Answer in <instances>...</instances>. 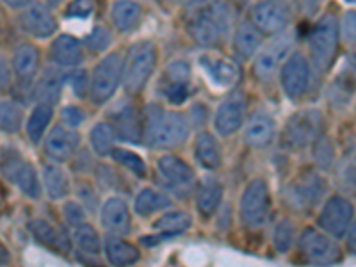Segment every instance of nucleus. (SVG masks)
I'll list each match as a JSON object with an SVG mask.
<instances>
[{
	"instance_id": "nucleus-1",
	"label": "nucleus",
	"mask_w": 356,
	"mask_h": 267,
	"mask_svg": "<svg viewBox=\"0 0 356 267\" xmlns=\"http://www.w3.org/2000/svg\"><path fill=\"white\" fill-rule=\"evenodd\" d=\"M145 138L152 148L173 150L189 138V122L184 114L152 106L146 114Z\"/></svg>"
},
{
	"instance_id": "nucleus-2",
	"label": "nucleus",
	"mask_w": 356,
	"mask_h": 267,
	"mask_svg": "<svg viewBox=\"0 0 356 267\" xmlns=\"http://www.w3.org/2000/svg\"><path fill=\"white\" fill-rule=\"evenodd\" d=\"M232 31V13L225 2H211L198 13L187 24V33L191 40L198 43L200 47H218L225 41V38Z\"/></svg>"
},
{
	"instance_id": "nucleus-3",
	"label": "nucleus",
	"mask_w": 356,
	"mask_h": 267,
	"mask_svg": "<svg viewBox=\"0 0 356 267\" xmlns=\"http://www.w3.org/2000/svg\"><path fill=\"white\" fill-rule=\"evenodd\" d=\"M157 47L152 41H139L130 47L123 68V86L127 93H141L157 68Z\"/></svg>"
},
{
	"instance_id": "nucleus-4",
	"label": "nucleus",
	"mask_w": 356,
	"mask_h": 267,
	"mask_svg": "<svg viewBox=\"0 0 356 267\" xmlns=\"http://www.w3.org/2000/svg\"><path fill=\"white\" fill-rule=\"evenodd\" d=\"M340 31L335 17L324 15L308 33V49H310L312 61L319 72L332 68L333 61L339 52Z\"/></svg>"
},
{
	"instance_id": "nucleus-5",
	"label": "nucleus",
	"mask_w": 356,
	"mask_h": 267,
	"mask_svg": "<svg viewBox=\"0 0 356 267\" xmlns=\"http://www.w3.org/2000/svg\"><path fill=\"white\" fill-rule=\"evenodd\" d=\"M123 68H125V59L118 52L109 54L98 63L91 77V91H89L93 104L102 106L113 98L118 86L123 81Z\"/></svg>"
},
{
	"instance_id": "nucleus-6",
	"label": "nucleus",
	"mask_w": 356,
	"mask_h": 267,
	"mask_svg": "<svg viewBox=\"0 0 356 267\" xmlns=\"http://www.w3.org/2000/svg\"><path fill=\"white\" fill-rule=\"evenodd\" d=\"M271 211V195L266 180L255 178L246 186L241 198V221L248 228H259L269 218Z\"/></svg>"
},
{
	"instance_id": "nucleus-7",
	"label": "nucleus",
	"mask_w": 356,
	"mask_h": 267,
	"mask_svg": "<svg viewBox=\"0 0 356 267\" xmlns=\"http://www.w3.org/2000/svg\"><path fill=\"white\" fill-rule=\"evenodd\" d=\"M323 116L317 111H303L289 120L284 130V143L291 150H303L321 138Z\"/></svg>"
},
{
	"instance_id": "nucleus-8",
	"label": "nucleus",
	"mask_w": 356,
	"mask_h": 267,
	"mask_svg": "<svg viewBox=\"0 0 356 267\" xmlns=\"http://www.w3.org/2000/svg\"><path fill=\"white\" fill-rule=\"evenodd\" d=\"M291 34H278V38L267 43L264 49L259 50L255 59V75L262 82H269L276 77L278 70H282L284 63L287 61L292 54V40Z\"/></svg>"
},
{
	"instance_id": "nucleus-9",
	"label": "nucleus",
	"mask_w": 356,
	"mask_h": 267,
	"mask_svg": "<svg viewBox=\"0 0 356 267\" xmlns=\"http://www.w3.org/2000/svg\"><path fill=\"white\" fill-rule=\"evenodd\" d=\"M300 250L307 262L330 266L342 260V251L333 239L316 228H307L300 237Z\"/></svg>"
},
{
	"instance_id": "nucleus-10",
	"label": "nucleus",
	"mask_w": 356,
	"mask_h": 267,
	"mask_svg": "<svg viewBox=\"0 0 356 267\" xmlns=\"http://www.w3.org/2000/svg\"><path fill=\"white\" fill-rule=\"evenodd\" d=\"M2 173L9 182L15 184L29 198L38 200L41 196L36 171H34L33 164L25 161L22 155L15 154V152H4V155H2Z\"/></svg>"
},
{
	"instance_id": "nucleus-11",
	"label": "nucleus",
	"mask_w": 356,
	"mask_h": 267,
	"mask_svg": "<svg viewBox=\"0 0 356 267\" xmlns=\"http://www.w3.org/2000/svg\"><path fill=\"white\" fill-rule=\"evenodd\" d=\"M324 193H326L324 178L317 173H307L296 178L294 182L285 189V198L296 211L310 212L321 202Z\"/></svg>"
},
{
	"instance_id": "nucleus-12",
	"label": "nucleus",
	"mask_w": 356,
	"mask_h": 267,
	"mask_svg": "<svg viewBox=\"0 0 356 267\" xmlns=\"http://www.w3.org/2000/svg\"><path fill=\"white\" fill-rule=\"evenodd\" d=\"M353 219H355L353 203L342 196H332L328 202L324 203L317 222L326 234H330L335 239H342L348 234Z\"/></svg>"
},
{
	"instance_id": "nucleus-13",
	"label": "nucleus",
	"mask_w": 356,
	"mask_h": 267,
	"mask_svg": "<svg viewBox=\"0 0 356 267\" xmlns=\"http://www.w3.org/2000/svg\"><path fill=\"white\" fill-rule=\"evenodd\" d=\"M312 79V68L307 57L301 52H294L289 56L280 70V82L284 88L285 95L291 100H300L308 91Z\"/></svg>"
},
{
	"instance_id": "nucleus-14",
	"label": "nucleus",
	"mask_w": 356,
	"mask_h": 267,
	"mask_svg": "<svg viewBox=\"0 0 356 267\" xmlns=\"http://www.w3.org/2000/svg\"><path fill=\"white\" fill-rule=\"evenodd\" d=\"M251 20L267 36H278L289 27L291 13L278 0H260L251 8Z\"/></svg>"
},
{
	"instance_id": "nucleus-15",
	"label": "nucleus",
	"mask_w": 356,
	"mask_h": 267,
	"mask_svg": "<svg viewBox=\"0 0 356 267\" xmlns=\"http://www.w3.org/2000/svg\"><path fill=\"white\" fill-rule=\"evenodd\" d=\"M248 100L243 93H234L219 104L214 116L216 132L222 138H228L232 134L243 127L244 118H246Z\"/></svg>"
},
{
	"instance_id": "nucleus-16",
	"label": "nucleus",
	"mask_w": 356,
	"mask_h": 267,
	"mask_svg": "<svg viewBox=\"0 0 356 267\" xmlns=\"http://www.w3.org/2000/svg\"><path fill=\"white\" fill-rule=\"evenodd\" d=\"M22 31L29 36L36 38V40H49L57 33V18L47 6L43 4H31L22 11L20 17Z\"/></svg>"
},
{
	"instance_id": "nucleus-17",
	"label": "nucleus",
	"mask_w": 356,
	"mask_h": 267,
	"mask_svg": "<svg viewBox=\"0 0 356 267\" xmlns=\"http://www.w3.org/2000/svg\"><path fill=\"white\" fill-rule=\"evenodd\" d=\"M198 63L202 66L203 73L216 88H232L239 79V68L227 57H219L211 52H205L200 56Z\"/></svg>"
},
{
	"instance_id": "nucleus-18",
	"label": "nucleus",
	"mask_w": 356,
	"mask_h": 267,
	"mask_svg": "<svg viewBox=\"0 0 356 267\" xmlns=\"http://www.w3.org/2000/svg\"><path fill=\"white\" fill-rule=\"evenodd\" d=\"M113 127L116 129L118 138L129 143H139L145 138V123H141L136 107L130 102H122L111 113Z\"/></svg>"
},
{
	"instance_id": "nucleus-19",
	"label": "nucleus",
	"mask_w": 356,
	"mask_h": 267,
	"mask_svg": "<svg viewBox=\"0 0 356 267\" xmlns=\"http://www.w3.org/2000/svg\"><path fill=\"white\" fill-rule=\"evenodd\" d=\"M50 59L59 68H77L86 59L84 47L72 34H59L50 47Z\"/></svg>"
},
{
	"instance_id": "nucleus-20",
	"label": "nucleus",
	"mask_w": 356,
	"mask_h": 267,
	"mask_svg": "<svg viewBox=\"0 0 356 267\" xmlns=\"http://www.w3.org/2000/svg\"><path fill=\"white\" fill-rule=\"evenodd\" d=\"M102 227L113 235H127L132 228V218L127 203L120 198H111L102 205Z\"/></svg>"
},
{
	"instance_id": "nucleus-21",
	"label": "nucleus",
	"mask_w": 356,
	"mask_h": 267,
	"mask_svg": "<svg viewBox=\"0 0 356 267\" xmlns=\"http://www.w3.org/2000/svg\"><path fill=\"white\" fill-rule=\"evenodd\" d=\"M79 145H81V138H79L77 134L65 129V127H56L47 136L44 152L56 162H66L75 154Z\"/></svg>"
},
{
	"instance_id": "nucleus-22",
	"label": "nucleus",
	"mask_w": 356,
	"mask_h": 267,
	"mask_svg": "<svg viewBox=\"0 0 356 267\" xmlns=\"http://www.w3.org/2000/svg\"><path fill=\"white\" fill-rule=\"evenodd\" d=\"M145 20V9L134 0H116L111 9V22L123 34L134 33Z\"/></svg>"
},
{
	"instance_id": "nucleus-23",
	"label": "nucleus",
	"mask_w": 356,
	"mask_h": 267,
	"mask_svg": "<svg viewBox=\"0 0 356 267\" xmlns=\"http://www.w3.org/2000/svg\"><path fill=\"white\" fill-rule=\"evenodd\" d=\"M276 136V123L267 113H257L250 118L246 130H244V141L251 148H266L273 143Z\"/></svg>"
},
{
	"instance_id": "nucleus-24",
	"label": "nucleus",
	"mask_w": 356,
	"mask_h": 267,
	"mask_svg": "<svg viewBox=\"0 0 356 267\" xmlns=\"http://www.w3.org/2000/svg\"><path fill=\"white\" fill-rule=\"evenodd\" d=\"M264 36H266V34L253 24V20L241 22L239 27L235 29L234 34L235 54H237L241 59H244V61L251 59V57L257 56L259 50L262 49Z\"/></svg>"
},
{
	"instance_id": "nucleus-25",
	"label": "nucleus",
	"mask_w": 356,
	"mask_h": 267,
	"mask_svg": "<svg viewBox=\"0 0 356 267\" xmlns=\"http://www.w3.org/2000/svg\"><path fill=\"white\" fill-rule=\"evenodd\" d=\"M157 170L161 177L173 187H186L195 180V173L189 164L175 155H164L159 159Z\"/></svg>"
},
{
	"instance_id": "nucleus-26",
	"label": "nucleus",
	"mask_w": 356,
	"mask_h": 267,
	"mask_svg": "<svg viewBox=\"0 0 356 267\" xmlns=\"http://www.w3.org/2000/svg\"><path fill=\"white\" fill-rule=\"evenodd\" d=\"M154 227L157 228L161 234L155 235L157 239H143V243L146 244V246H152V244H155L157 241H162V239H171V237H175V235H180L184 234L186 230H189L191 227H193V219H191L189 214H186V212H168V214H164L162 218H159L157 221L154 222Z\"/></svg>"
},
{
	"instance_id": "nucleus-27",
	"label": "nucleus",
	"mask_w": 356,
	"mask_h": 267,
	"mask_svg": "<svg viewBox=\"0 0 356 267\" xmlns=\"http://www.w3.org/2000/svg\"><path fill=\"white\" fill-rule=\"evenodd\" d=\"M40 68V50L31 43L17 47L13 54V72L22 82L33 81Z\"/></svg>"
},
{
	"instance_id": "nucleus-28",
	"label": "nucleus",
	"mask_w": 356,
	"mask_h": 267,
	"mask_svg": "<svg viewBox=\"0 0 356 267\" xmlns=\"http://www.w3.org/2000/svg\"><path fill=\"white\" fill-rule=\"evenodd\" d=\"M195 155L200 166L203 170L214 171L221 166V148L218 139L209 132H202L195 141Z\"/></svg>"
},
{
	"instance_id": "nucleus-29",
	"label": "nucleus",
	"mask_w": 356,
	"mask_h": 267,
	"mask_svg": "<svg viewBox=\"0 0 356 267\" xmlns=\"http://www.w3.org/2000/svg\"><path fill=\"white\" fill-rule=\"evenodd\" d=\"M104 251H106L107 260L113 266H130V264H136L141 259L138 248L122 239V235L107 237L104 241Z\"/></svg>"
},
{
	"instance_id": "nucleus-30",
	"label": "nucleus",
	"mask_w": 356,
	"mask_h": 267,
	"mask_svg": "<svg viewBox=\"0 0 356 267\" xmlns=\"http://www.w3.org/2000/svg\"><path fill=\"white\" fill-rule=\"evenodd\" d=\"M222 200V186L214 178H205L196 191V207L203 218L216 214Z\"/></svg>"
},
{
	"instance_id": "nucleus-31",
	"label": "nucleus",
	"mask_w": 356,
	"mask_h": 267,
	"mask_svg": "<svg viewBox=\"0 0 356 267\" xmlns=\"http://www.w3.org/2000/svg\"><path fill=\"white\" fill-rule=\"evenodd\" d=\"M171 200L170 196L161 193V191L150 189L146 187L138 195L136 202H134V209L143 218H148V216L155 214L159 211H164V209H170Z\"/></svg>"
},
{
	"instance_id": "nucleus-32",
	"label": "nucleus",
	"mask_w": 356,
	"mask_h": 267,
	"mask_svg": "<svg viewBox=\"0 0 356 267\" xmlns=\"http://www.w3.org/2000/svg\"><path fill=\"white\" fill-rule=\"evenodd\" d=\"M118 139L116 129L113 123H97L89 132V143L98 157L111 155L114 150V141Z\"/></svg>"
},
{
	"instance_id": "nucleus-33",
	"label": "nucleus",
	"mask_w": 356,
	"mask_h": 267,
	"mask_svg": "<svg viewBox=\"0 0 356 267\" xmlns=\"http://www.w3.org/2000/svg\"><path fill=\"white\" fill-rule=\"evenodd\" d=\"M43 184L47 195L52 200H61L70 195V182L65 171L56 164H47L43 168Z\"/></svg>"
},
{
	"instance_id": "nucleus-34",
	"label": "nucleus",
	"mask_w": 356,
	"mask_h": 267,
	"mask_svg": "<svg viewBox=\"0 0 356 267\" xmlns=\"http://www.w3.org/2000/svg\"><path fill=\"white\" fill-rule=\"evenodd\" d=\"M29 230L34 235V239L40 241L47 248H52L56 251H61L66 246V241L63 239V234L52 227L50 222L43 221V219H33L29 222Z\"/></svg>"
},
{
	"instance_id": "nucleus-35",
	"label": "nucleus",
	"mask_w": 356,
	"mask_h": 267,
	"mask_svg": "<svg viewBox=\"0 0 356 267\" xmlns=\"http://www.w3.org/2000/svg\"><path fill=\"white\" fill-rule=\"evenodd\" d=\"M54 116V109L52 104H43L41 102L40 106L34 107V111L29 116L27 122V134L31 141L33 143H40L41 138L44 136L47 129H49V123L52 122Z\"/></svg>"
},
{
	"instance_id": "nucleus-36",
	"label": "nucleus",
	"mask_w": 356,
	"mask_h": 267,
	"mask_svg": "<svg viewBox=\"0 0 356 267\" xmlns=\"http://www.w3.org/2000/svg\"><path fill=\"white\" fill-rule=\"evenodd\" d=\"M63 81L65 77H61L57 72H47L43 77L38 81L36 84V95L40 98V102L43 104H56L61 97V88H63Z\"/></svg>"
},
{
	"instance_id": "nucleus-37",
	"label": "nucleus",
	"mask_w": 356,
	"mask_h": 267,
	"mask_svg": "<svg viewBox=\"0 0 356 267\" xmlns=\"http://www.w3.org/2000/svg\"><path fill=\"white\" fill-rule=\"evenodd\" d=\"M73 241L79 246V250L88 253V255H98L102 251V241L98 237V232L88 222L73 228Z\"/></svg>"
},
{
	"instance_id": "nucleus-38",
	"label": "nucleus",
	"mask_w": 356,
	"mask_h": 267,
	"mask_svg": "<svg viewBox=\"0 0 356 267\" xmlns=\"http://www.w3.org/2000/svg\"><path fill=\"white\" fill-rule=\"evenodd\" d=\"M22 120H24V111L15 102H2V111H0V122L2 130L6 134H15L20 130Z\"/></svg>"
},
{
	"instance_id": "nucleus-39",
	"label": "nucleus",
	"mask_w": 356,
	"mask_h": 267,
	"mask_svg": "<svg viewBox=\"0 0 356 267\" xmlns=\"http://www.w3.org/2000/svg\"><path fill=\"white\" fill-rule=\"evenodd\" d=\"M111 157H113L118 164H122L123 168L132 171L136 177H145L146 175L145 161H143L138 154H134V152L125 150V148H114Z\"/></svg>"
},
{
	"instance_id": "nucleus-40",
	"label": "nucleus",
	"mask_w": 356,
	"mask_h": 267,
	"mask_svg": "<svg viewBox=\"0 0 356 267\" xmlns=\"http://www.w3.org/2000/svg\"><path fill=\"white\" fill-rule=\"evenodd\" d=\"M273 244H275L278 253L291 251L292 244H294V227H292L291 221L284 219L276 225L275 232H273Z\"/></svg>"
},
{
	"instance_id": "nucleus-41",
	"label": "nucleus",
	"mask_w": 356,
	"mask_h": 267,
	"mask_svg": "<svg viewBox=\"0 0 356 267\" xmlns=\"http://www.w3.org/2000/svg\"><path fill=\"white\" fill-rule=\"evenodd\" d=\"M113 43V34L106 27H95L91 33L86 36V47L93 54L106 52Z\"/></svg>"
},
{
	"instance_id": "nucleus-42",
	"label": "nucleus",
	"mask_w": 356,
	"mask_h": 267,
	"mask_svg": "<svg viewBox=\"0 0 356 267\" xmlns=\"http://www.w3.org/2000/svg\"><path fill=\"white\" fill-rule=\"evenodd\" d=\"M65 81L68 82V86L72 88L73 95L79 98H84L86 95H89V91H91V79L88 77V72H86V70H75V72L68 73Z\"/></svg>"
},
{
	"instance_id": "nucleus-43",
	"label": "nucleus",
	"mask_w": 356,
	"mask_h": 267,
	"mask_svg": "<svg viewBox=\"0 0 356 267\" xmlns=\"http://www.w3.org/2000/svg\"><path fill=\"white\" fill-rule=\"evenodd\" d=\"M191 84H178V82H164V97L173 106H182L189 98Z\"/></svg>"
},
{
	"instance_id": "nucleus-44",
	"label": "nucleus",
	"mask_w": 356,
	"mask_h": 267,
	"mask_svg": "<svg viewBox=\"0 0 356 267\" xmlns=\"http://www.w3.org/2000/svg\"><path fill=\"white\" fill-rule=\"evenodd\" d=\"M95 2L93 0H72L65 11L66 18L72 20H86L93 15Z\"/></svg>"
},
{
	"instance_id": "nucleus-45",
	"label": "nucleus",
	"mask_w": 356,
	"mask_h": 267,
	"mask_svg": "<svg viewBox=\"0 0 356 267\" xmlns=\"http://www.w3.org/2000/svg\"><path fill=\"white\" fill-rule=\"evenodd\" d=\"M340 38L348 47L356 44V11H348L340 22Z\"/></svg>"
},
{
	"instance_id": "nucleus-46",
	"label": "nucleus",
	"mask_w": 356,
	"mask_h": 267,
	"mask_svg": "<svg viewBox=\"0 0 356 267\" xmlns=\"http://www.w3.org/2000/svg\"><path fill=\"white\" fill-rule=\"evenodd\" d=\"M63 214H65L66 222L73 228H77L81 227V225H84V222H88V216H86L84 209H82L79 203H73V202L66 203Z\"/></svg>"
},
{
	"instance_id": "nucleus-47",
	"label": "nucleus",
	"mask_w": 356,
	"mask_h": 267,
	"mask_svg": "<svg viewBox=\"0 0 356 267\" xmlns=\"http://www.w3.org/2000/svg\"><path fill=\"white\" fill-rule=\"evenodd\" d=\"M61 118L68 129H79V127L86 122V113L81 109V107L68 106L63 109Z\"/></svg>"
},
{
	"instance_id": "nucleus-48",
	"label": "nucleus",
	"mask_w": 356,
	"mask_h": 267,
	"mask_svg": "<svg viewBox=\"0 0 356 267\" xmlns=\"http://www.w3.org/2000/svg\"><path fill=\"white\" fill-rule=\"evenodd\" d=\"M332 159H333V154H332V146H330V143L326 141L324 138H319L316 141V161L319 166L323 168H328L330 164H332Z\"/></svg>"
},
{
	"instance_id": "nucleus-49",
	"label": "nucleus",
	"mask_w": 356,
	"mask_h": 267,
	"mask_svg": "<svg viewBox=\"0 0 356 267\" xmlns=\"http://www.w3.org/2000/svg\"><path fill=\"white\" fill-rule=\"evenodd\" d=\"M346 241H348V248L353 255H356V221L351 222L348 234H346Z\"/></svg>"
},
{
	"instance_id": "nucleus-50",
	"label": "nucleus",
	"mask_w": 356,
	"mask_h": 267,
	"mask_svg": "<svg viewBox=\"0 0 356 267\" xmlns=\"http://www.w3.org/2000/svg\"><path fill=\"white\" fill-rule=\"evenodd\" d=\"M2 2L11 9H25L27 6L33 4V0H2Z\"/></svg>"
},
{
	"instance_id": "nucleus-51",
	"label": "nucleus",
	"mask_w": 356,
	"mask_h": 267,
	"mask_svg": "<svg viewBox=\"0 0 356 267\" xmlns=\"http://www.w3.org/2000/svg\"><path fill=\"white\" fill-rule=\"evenodd\" d=\"M9 84H11V73H9V68H8V63H6V59H2V89H8Z\"/></svg>"
},
{
	"instance_id": "nucleus-52",
	"label": "nucleus",
	"mask_w": 356,
	"mask_h": 267,
	"mask_svg": "<svg viewBox=\"0 0 356 267\" xmlns=\"http://www.w3.org/2000/svg\"><path fill=\"white\" fill-rule=\"evenodd\" d=\"M301 8H303L305 13H316L317 8H319V0H301Z\"/></svg>"
},
{
	"instance_id": "nucleus-53",
	"label": "nucleus",
	"mask_w": 356,
	"mask_h": 267,
	"mask_svg": "<svg viewBox=\"0 0 356 267\" xmlns=\"http://www.w3.org/2000/svg\"><path fill=\"white\" fill-rule=\"evenodd\" d=\"M344 2H348V4H356V0H344Z\"/></svg>"
},
{
	"instance_id": "nucleus-54",
	"label": "nucleus",
	"mask_w": 356,
	"mask_h": 267,
	"mask_svg": "<svg viewBox=\"0 0 356 267\" xmlns=\"http://www.w3.org/2000/svg\"><path fill=\"white\" fill-rule=\"evenodd\" d=\"M353 65H355V70H356V56H355V61H353Z\"/></svg>"
}]
</instances>
